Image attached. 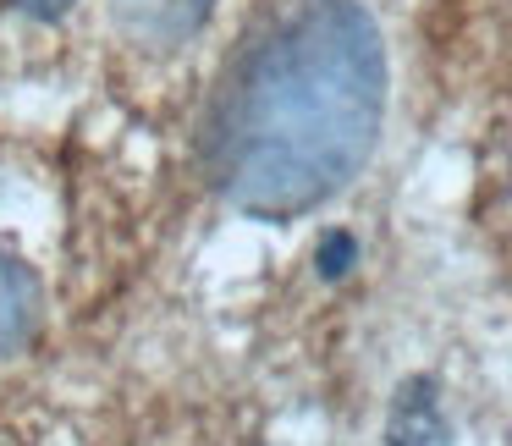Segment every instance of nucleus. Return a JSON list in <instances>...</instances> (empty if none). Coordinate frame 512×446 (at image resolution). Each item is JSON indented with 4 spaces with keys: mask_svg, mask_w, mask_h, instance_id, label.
Listing matches in <instances>:
<instances>
[{
    "mask_svg": "<svg viewBox=\"0 0 512 446\" xmlns=\"http://www.w3.org/2000/svg\"><path fill=\"white\" fill-rule=\"evenodd\" d=\"M386 116V45L358 0H298L215 122V182L254 221H298L364 171Z\"/></svg>",
    "mask_w": 512,
    "mask_h": 446,
    "instance_id": "f257e3e1",
    "label": "nucleus"
},
{
    "mask_svg": "<svg viewBox=\"0 0 512 446\" xmlns=\"http://www.w3.org/2000/svg\"><path fill=\"white\" fill-rule=\"evenodd\" d=\"M215 0H116V23L149 50H171L210 23Z\"/></svg>",
    "mask_w": 512,
    "mask_h": 446,
    "instance_id": "f03ea898",
    "label": "nucleus"
},
{
    "mask_svg": "<svg viewBox=\"0 0 512 446\" xmlns=\"http://www.w3.org/2000/svg\"><path fill=\"white\" fill-rule=\"evenodd\" d=\"M386 446H452V419L441 408L435 380L424 375L402 380V391L391 397V413H386Z\"/></svg>",
    "mask_w": 512,
    "mask_h": 446,
    "instance_id": "7ed1b4c3",
    "label": "nucleus"
},
{
    "mask_svg": "<svg viewBox=\"0 0 512 446\" xmlns=\"http://www.w3.org/2000/svg\"><path fill=\"white\" fill-rule=\"evenodd\" d=\"M39 303H45V292H39L34 270L0 248V358L28 347V336L39 331Z\"/></svg>",
    "mask_w": 512,
    "mask_h": 446,
    "instance_id": "20e7f679",
    "label": "nucleus"
},
{
    "mask_svg": "<svg viewBox=\"0 0 512 446\" xmlns=\"http://www.w3.org/2000/svg\"><path fill=\"white\" fill-rule=\"evenodd\" d=\"M347 265H353V237L331 232V237H325V248H320V270H325V276H342Z\"/></svg>",
    "mask_w": 512,
    "mask_h": 446,
    "instance_id": "39448f33",
    "label": "nucleus"
},
{
    "mask_svg": "<svg viewBox=\"0 0 512 446\" xmlns=\"http://www.w3.org/2000/svg\"><path fill=\"white\" fill-rule=\"evenodd\" d=\"M23 17H39V23H56V17L72 12V0H12Z\"/></svg>",
    "mask_w": 512,
    "mask_h": 446,
    "instance_id": "423d86ee",
    "label": "nucleus"
}]
</instances>
